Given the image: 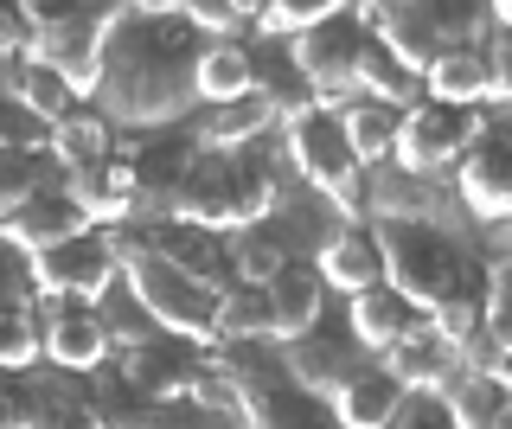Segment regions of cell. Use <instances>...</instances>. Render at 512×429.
<instances>
[{"instance_id": "6da1fadb", "label": "cell", "mask_w": 512, "mask_h": 429, "mask_svg": "<svg viewBox=\"0 0 512 429\" xmlns=\"http://www.w3.org/2000/svg\"><path fill=\"white\" fill-rule=\"evenodd\" d=\"M205 39L180 20V7H116V26L96 58V116L109 129H173L186 109H199L192 71Z\"/></svg>"}, {"instance_id": "7a4b0ae2", "label": "cell", "mask_w": 512, "mask_h": 429, "mask_svg": "<svg viewBox=\"0 0 512 429\" xmlns=\"http://www.w3.org/2000/svg\"><path fill=\"white\" fill-rule=\"evenodd\" d=\"M276 193H282V173H276V148L269 141L237 148V154H199L186 167L167 218L173 225H192V231H212V237H231V231L263 225Z\"/></svg>"}, {"instance_id": "3957f363", "label": "cell", "mask_w": 512, "mask_h": 429, "mask_svg": "<svg viewBox=\"0 0 512 429\" xmlns=\"http://www.w3.org/2000/svg\"><path fill=\"white\" fill-rule=\"evenodd\" d=\"M384 257V289H397L416 314H442L448 301L487 289V263L442 225H372Z\"/></svg>"}, {"instance_id": "277c9868", "label": "cell", "mask_w": 512, "mask_h": 429, "mask_svg": "<svg viewBox=\"0 0 512 429\" xmlns=\"http://www.w3.org/2000/svg\"><path fill=\"white\" fill-rule=\"evenodd\" d=\"M109 244H116V269H122V289L148 308V321L167 333V340L180 346H212V308L218 295L205 289V282L180 276L173 263H160L148 250V237H128V225L109 231Z\"/></svg>"}, {"instance_id": "5b68a950", "label": "cell", "mask_w": 512, "mask_h": 429, "mask_svg": "<svg viewBox=\"0 0 512 429\" xmlns=\"http://www.w3.org/2000/svg\"><path fill=\"white\" fill-rule=\"evenodd\" d=\"M282 161L295 173V186L327 199L346 225H365V167L352 161L333 109H308V116L282 122Z\"/></svg>"}, {"instance_id": "8992f818", "label": "cell", "mask_w": 512, "mask_h": 429, "mask_svg": "<svg viewBox=\"0 0 512 429\" xmlns=\"http://www.w3.org/2000/svg\"><path fill=\"white\" fill-rule=\"evenodd\" d=\"M26 13V58L58 71L77 90V103L96 90V58L116 26V7H20Z\"/></svg>"}, {"instance_id": "52a82bcc", "label": "cell", "mask_w": 512, "mask_h": 429, "mask_svg": "<svg viewBox=\"0 0 512 429\" xmlns=\"http://www.w3.org/2000/svg\"><path fill=\"white\" fill-rule=\"evenodd\" d=\"M365 7H333L320 26H308L301 39H288V65L308 84V97L320 109H346L359 97V52H365Z\"/></svg>"}, {"instance_id": "ba28073f", "label": "cell", "mask_w": 512, "mask_h": 429, "mask_svg": "<svg viewBox=\"0 0 512 429\" xmlns=\"http://www.w3.org/2000/svg\"><path fill=\"white\" fill-rule=\"evenodd\" d=\"M116 282H122V269H116L109 231H77V237H64V244L32 257V295L39 301H90L96 308Z\"/></svg>"}, {"instance_id": "9c48e42d", "label": "cell", "mask_w": 512, "mask_h": 429, "mask_svg": "<svg viewBox=\"0 0 512 429\" xmlns=\"http://www.w3.org/2000/svg\"><path fill=\"white\" fill-rule=\"evenodd\" d=\"M455 199L474 225H512V122L480 116L474 141L455 161Z\"/></svg>"}, {"instance_id": "30bf717a", "label": "cell", "mask_w": 512, "mask_h": 429, "mask_svg": "<svg viewBox=\"0 0 512 429\" xmlns=\"http://www.w3.org/2000/svg\"><path fill=\"white\" fill-rule=\"evenodd\" d=\"M480 129V109H448V103H416L397 116V141H391V167H404V173H429L436 180L442 167H455L461 161V148L474 141Z\"/></svg>"}, {"instance_id": "8fae6325", "label": "cell", "mask_w": 512, "mask_h": 429, "mask_svg": "<svg viewBox=\"0 0 512 429\" xmlns=\"http://www.w3.org/2000/svg\"><path fill=\"white\" fill-rule=\"evenodd\" d=\"M365 225H455V205L429 173H404V167H372L365 173Z\"/></svg>"}, {"instance_id": "7c38bea8", "label": "cell", "mask_w": 512, "mask_h": 429, "mask_svg": "<svg viewBox=\"0 0 512 429\" xmlns=\"http://www.w3.org/2000/svg\"><path fill=\"white\" fill-rule=\"evenodd\" d=\"M378 365H384V372H391L404 391H416V397H442L461 372H468L461 346L448 340V333L429 321V314H416V327L391 346V353H378Z\"/></svg>"}, {"instance_id": "4fadbf2b", "label": "cell", "mask_w": 512, "mask_h": 429, "mask_svg": "<svg viewBox=\"0 0 512 429\" xmlns=\"http://www.w3.org/2000/svg\"><path fill=\"white\" fill-rule=\"evenodd\" d=\"M32 321H39V353L52 359L58 372H77V378H84L103 359H116L90 301H39V314H32Z\"/></svg>"}, {"instance_id": "5bb4252c", "label": "cell", "mask_w": 512, "mask_h": 429, "mask_svg": "<svg viewBox=\"0 0 512 429\" xmlns=\"http://www.w3.org/2000/svg\"><path fill=\"white\" fill-rule=\"evenodd\" d=\"M192 161H199V148H192L186 129H154L148 141H135V148H128V173H135V193H141L135 218H154V225H160Z\"/></svg>"}, {"instance_id": "9a60e30c", "label": "cell", "mask_w": 512, "mask_h": 429, "mask_svg": "<svg viewBox=\"0 0 512 429\" xmlns=\"http://www.w3.org/2000/svg\"><path fill=\"white\" fill-rule=\"evenodd\" d=\"M116 378L135 397H154V404H180V397L199 391V378H205V365L192 359V346L180 340H148V346H135V353H116Z\"/></svg>"}, {"instance_id": "2e32d148", "label": "cell", "mask_w": 512, "mask_h": 429, "mask_svg": "<svg viewBox=\"0 0 512 429\" xmlns=\"http://www.w3.org/2000/svg\"><path fill=\"white\" fill-rule=\"evenodd\" d=\"M340 225L346 218L333 212L327 199H314L308 186H295V180H282V193H276V205H269V218H263V231L288 250V263H314L320 244H327Z\"/></svg>"}, {"instance_id": "e0dca14e", "label": "cell", "mask_w": 512, "mask_h": 429, "mask_svg": "<svg viewBox=\"0 0 512 429\" xmlns=\"http://www.w3.org/2000/svg\"><path fill=\"white\" fill-rule=\"evenodd\" d=\"M359 365L365 359H359V346H352L346 333H320L314 327V333H301V340L282 346V378L295 391H308V397H333Z\"/></svg>"}, {"instance_id": "ac0fdd59", "label": "cell", "mask_w": 512, "mask_h": 429, "mask_svg": "<svg viewBox=\"0 0 512 429\" xmlns=\"http://www.w3.org/2000/svg\"><path fill=\"white\" fill-rule=\"evenodd\" d=\"M365 33H372L384 52L397 58L404 71L423 77L429 65H436V52H442V39H436V13L423 7V0H384V7H365Z\"/></svg>"}, {"instance_id": "d6986e66", "label": "cell", "mask_w": 512, "mask_h": 429, "mask_svg": "<svg viewBox=\"0 0 512 429\" xmlns=\"http://www.w3.org/2000/svg\"><path fill=\"white\" fill-rule=\"evenodd\" d=\"M77 231H96V225L71 205L64 180H58V186H45V193H32L20 212L0 218V237H7L13 250H26V257H39V250H52V244H64V237H77Z\"/></svg>"}, {"instance_id": "ffe728a7", "label": "cell", "mask_w": 512, "mask_h": 429, "mask_svg": "<svg viewBox=\"0 0 512 429\" xmlns=\"http://www.w3.org/2000/svg\"><path fill=\"white\" fill-rule=\"evenodd\" d=\"M314 276H320V289H340L346 301L352 295H365V289H378L384 282V257H378V237L372 225H340L320 244V257H314Z\"/></svg>"}, {"instance_id": "44dd1931", "label": "cell", "mask_w": 512, "mask_h": 429, "mask_svg": "<svg viewBox=\"0 0 512 429\" xmlns=\"http://www.w3.org/2000/svg\"><path fill=\"white\" fill-rule=\"evenodd\" d=\"M148 250H154L160 263H173L180 276L205 282L212 295L231 289V257H224V237H212V231H192V225H173V218H160V225L148 231Z\"/></svg>"}, {"instance_id": "7402d4cb", "label": "cell", "mask_w": 512, "mask_h": 429, "mask_svg": "<svg viewBox=\"0 0 512 429\" xmlns=\"http://www.w3.org/2000/svg\"><path fill=\"white\" fill-rule=\"evenodd\" d=\"M186 135H192V148H199V154H237V148H256V141L276 135V116H269L263 97H237V103L199 109Z\"/></svg>"}, {"instance_id": "603a6c76", "label": "cell", "mask_w": 512, "mask_h": 429, "mask_svg": "<svg viewBox=\"0 0 512 429\" xmlns=\"http://www.w3.org/2000/svg\"><path fill=\"white\" fill-rule=\"evenodd\" d=\"M263 295H269V327H276V346L301 340V333H314L320 321H327V289H320L314 263H288Z\"/></svg>"}, {"instance_id": "cb8c5ba5", "label": "cell", "mask_w": 512, "mask_h": 429, "mask_svg": "<svg viewBox=\"0 0 512 429\" xmlns=\"http://www.w3.org/2000/svg\"><path fill=\"white\" fill-rule=\"evenodd\" d=\"M410 327H416V308L397 289H384V282L346 301V340L359 346V353H391Z\"/></svg>"}, {"instance_id": "d4e9b609", "label": "cell", "mask_w": 512, "mask_h": 429, "mask_svg": "<svg viewBox=\"0 0 512 429\" xmlns=\"http://www.w3.org/2000/svg\"><path fill=\"white\" fill-rule=\"evenodd\" d=\"M404 404V385H397L384 365H359L340 391H333V423L340 429H384Z\"/></svg>"}, {"instance_id": "484cf974", "label": "cell", "mask_w": 512, "mask_h": 429, "mask_svg": "<svg viewBox=\"0 0 512 429\" xmlns=\"http://www.w3.org/2000/svg\"><path fill=\"white\" fill-rule=\"evenodd\" d=\"M423 97H429V103H448V109H480V103H493V77H487L480 45L436 52V65L423 71Z\"/></svg>"}, {"instance_id": "4316f807", "label": "cell", "mask_w": 512, "mask_h": 429, "mask_svg": "<svg viewBox=\"0 0 512 429\" xmlns=\"http://www.w3.org/2000/svg\"><path fill=\"white\" fill-rule=\"evenodd\" d=\"M250 45L244 39H205L199 52V71H192V90H199V109H218V103H237L250 97Z\"/></svg>"}, {"instance_id": "83f0119b", "label": "cell", "mask_w": 512, "mask_h": 429, "mask_svg": "<svg viewBox=\"0 0 512 429\" xmlns=\"http://www.w3.org/2000/svg\"><path fill=\"white\" fill-rule=\"evenodd\" d=\"M52 161H58V173H90V167H109L116 161V129H109L96 109H84L77 103L71 116L52 129Z\"/></svg>"}, {"instance_id": "f1b7e54d", "label": "cell", "mask_w": 512, "mask_h": 429, "mask_svg": "<svg viewBox=\"0 0 512 429\" xmlns=\"http://www.w3.org/2000/svg\"><path fill=\"white\" fill-rule=\"evenodd\" d=\"M0 90H7V97L20 103L26 116H39L45 129H58V122H64V116L77 109V90L64 84L58 71L32 65V58H20V65H7V71H0Z\"/></svg>"}, {"instance_id": "f546056e", "label": "cell", "mask_w": 512, "mask_h": 429, "mask_svg": "<svg viewBox=\"0 0 512 429\" xmlns=\"http://www.w3.org/2000/svg\"><path fill=\"white\" fill-rule=\"evenodd\" d=\"M212 346H276V327H269V295L231 282V289L218 295V308H212Z\"/></svg>"}, {"instance_id": "4dcf8cb0", "label": "cell", "mask_w": 512, "mask_h": 429, "mask_svg": "<svg viewBox=\"0 0 512 429\" xmlns=\"http://www.w3.org/2000/svg\"><path fill=\"white\" fill-rule=\"evenodd\" d=\"M359 97H365V103H384V109H397V116H404V109L423 103V77L404 71L378 39H365V52H359Z\"/></svg>"}, {"instance_id": "1f68e13d", "label": "cell", "mask_w": 512, "mask_h": 429, "mask_svg": "<svg viewBox=\"0 0 512 429\" xmlns=\"http://www.w3.org/2000/svg\"><path fill=\"white\" fill-rule=\"evenodd\" d=\"M333 116H340V135H346V148H352V161H359V167H384V161H391V141H397V109L352 97L346 109H333Z\"/></svg>"}, {"instance_id": "d6a6232c", "label": "cell", "mask_w": 512, "mask_h": 429, "mask_svg": "<svg viewBox=\"0 0 512 429\" xmlns=\"http://www.w3.org/2000/svg\"><path fill=\"white\" fill-rule=\"evenodd\" d=\"M224 257H231V282H244V289H269V282L288 269V250L263 225L231 231V237H224Z\"/></svg>"}, {"instance_id": "836d02e7", "label": "cell", "mask_w": 512, "mask_h": 429, "mask_svg": "<svg viewBox=\"0 0 512 429\" xmlns=\"http://www.w3.org/2000/svg\"><path fill=\"white\" fill-rule=\"evenodd\" d=\"M506 397L493 378H480V372H461L455 385L442 391V410H448V429H500V410H506Z\"/></svg>"}, {"instance_id": "e575fe53", "label": "cell", "mask_w": 512, "mask_h": 429, "mask_svg": "<svg viewBox=\"0 0 512 429\" xmlns=\"http://www.w3.org/2000/svg\"><path fill=\"white\" fill-rule=\"evenodd\" d=\"M64 173L52 154H13V148H0V218L7 212H20V205L32 193H45V186H58Z\"/></svg>"}, {"instance_id": "d590c367", "label": "cell", "mask_w": 512, "mask_h": 429, "mask_svg": "<svg viewBox=\"0 0 512 429\" xmlns=\"http://www.w3.org/2000/svg\"><path fill=\"white\" fill-rule=\"evenodd\" d=\"M96 321H103V333H109V353H135V346L160 340V327L148 321V308H141V301L128 295L122 282H116L103 301H96Z\"/></svg>"}, {"instance_id": "8d00e7d4", "label": "cell", "mask_w": 512, "mask_h": 429, "mask_svg": "<svg viewBox=\"0 0 512 429\" xmlns=\"http://www.w3.org/2000/svg\"><path fill=\"white\" fill-rule=\"evenodd\" d=\"M256 13H263V0H186L180 20L199 39H237V33L256 26Z\"/></svg>"}, {"instance_id": "74e56055", "label": "cell", "mask_w": 512, "mask_h": 429, "mask_svg": "<svg viewBox=\"0 0 512 429\" xmlns=\"http://www.w3.org/2000/svg\"><path fill=\"white\" fill-rule=\"evenodd\" d=\"M480 308H487L480 333H487L493 346H512V250L487 263V289H480Z\"/></svg>"}, {"instance_id": "f35d334b", "label": "cell", "mask_w": 512, "mask_h": 429, "mask_svg": "<svg viewBox=\"0 0 512 429\" xmlns=\"http://www.w3.org/2000/svg\"><path fill=\"white\" fill-rule=\"evenodd\" d=\"M333 7H340V0H263V13H256V33H269V39H301L308 26L327 20Z\"/></svg>"}, {"instance_id": "ab89813d", "label": "cell", "mask_w": 512, "mask_h": 429, "mask_svg": "<svg viewBox=\"0 0 512 429\" xmlns=\"http://www.w3.org/2000/svg\"><path fill=\"white\" fill-rule=\"evenodd\" d=\"M39 353V321L32 308H0V372H32Z\"/></svg>"}, {"instance_id": "60d3db41", "label": "cell", "mask_w": 512, "mask_h": 429, "mask_svg": "<svg viewBox=\"0 0 512 429\" xmlns=\"http://www.w3.org/2000/svg\"><path fill=\"white\" fill-rule=\"evenodd\" d=\"M0 148H13V154H52V129H45L39 116H26L7 90H0Z\"/></svg>"}, {"instance_id": "b9f144b4", "label": "cell", "mask_w": 512, "mask_h": 429, "mask_svg": "<svg viewBox=\"0 0 512 429\" xmlns=\"http://www.w3.org/2000/svg\"><path fill=\"white\" fill-rule=\"evenodd\" d=\"M32 301V257L0 237V308H26Z\"/></svg>"}, {"instance_id": "7bdbcfd3", "label": "cell", "mask_w": 512, "mask_h": 429, "mask_svg": "<svg viewBox=\"0 0 512 429\" xmlns=\"http://www.w3.org/2000/svg\"><path fill=\"white\" fill-rule=\"evenodd\" d=\"M39 404H32V378L26 372H0V429H32Z\"/></svg>"}, {"instance_id": "ee69618b", "label": "cell", "mask_w": 512, "mask_h": 429, "mask_svg": "<svg viewBox=\"0 0 512 429\" xmlns=\"http://www.w3.org/2000/svg\"><path fill=\"white\" fill-rule=\"evenodd\" d=\"M384 429H448V410H442V397L404 391V404H397V417L384 423Z\"/></svg>"}, {"instance_id": "f6af8a7d", "label": "cell", "mask_w": 512, "mask_h": 429, "mask_svg": "<svg viewBox=\"0 0 512 429\" xmlns=\"http://www.w3.org/2000/svg\"><path fill=\"white\" fill-rule=\"evenodd\" d=\"M487 77H493V97L512 103V33H487Z\"/></svg>"}]
</instances>
